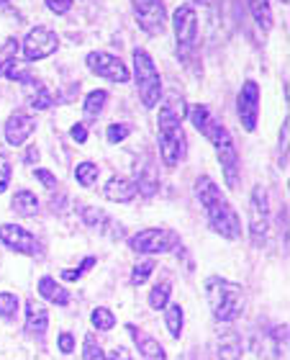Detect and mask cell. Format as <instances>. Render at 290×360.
Segmentation results:
<instances>
[{"label": "cell", "instance_id": "cell-12", "mask_svg": "<svg viewBox=\"0 0 290 360\" xmlns=\"http://www.w3.org/2000/svg\"><path fill=\"white\" fill-rule=\"evenodd\" d=\"M85 62H88V68L93 70L95 75L105 77V80H111V83H126L128 77H131V72H128V68L124 65V60L111 52H90L88 57H85Z\"/></svg>", "mask_w": 290, "mask_h": 360}, {"label": "cell", "instance_id": "cell-17", "mask_svg": "<svg viewBox=\"0 0 290 360\" xmlns=\"http://www.w3.org/2000/svg\"><path fill=\"white\" fill-rule=\"evenodd\" d=\"M46 327H49V311H46V307L39 304V301H29L26 304V332H29V338L41 342L46 335Z\"/></svg>", "mask_w": 290, "mask_h": 360}, {"label": "cell", "instance_id": "cell-45", "mask_svg": "<svg viewBox=\"0 0 290 360\" xmlns=\"http://www.w3.org/2000/svg\"><path fill=\"white\" fill-rule=\"evenodd\" d=\"M0 3H6V0H0Z\"/></svg>", "mask_w": 290, "mask_h": 360}, {"label": "cell", "instance_id": "cell-15", "mask_svg": "<svg viewBox=\"0 0 290 360\" xmlns=\"http://www.w3.org/2000/svg\"><path fill=\"white\" fill-rule=\"evenodd\" d=\"M82 221L88 229L98 232L100 237H108V240H121L124 237V229L119 226V221H113L103 209H98V206H85L82 209Z\"/></svg>", "mask_w": 290, "mask_h": 360}, {"label": "cell", "instance_id": "cell-30", "mask_svg": "<svg viewBox=\"0 0 290 360\" xmlns=\"http://www.w3.org/2000/svg\"><path fill=\"white\" fill-rule=\"evenodd\" d=\"M15 314H18V296H15V293L3 291L0 293V316L11 322Z\"/></svg>", "mask_w": 290, "mask_h": 360}, {"label": "cell", "instance_id": "cell-31", "mask_svg": "<svg viewBox=\"0 0 290 360\" xmlns=\"http://www.w3.org/2000/svg\"><path fill=\"white\" fill-rule=\"evenodd\" d=\"M15 54H18V41H15V39H8L6 44H3V49H0V75H3L13 62H18Z\"/></svg>", "mask_w": 290, "mask_h": 360}, {"label": "cell", "instance_id": "cell-44", "mask_svg": "<svg viewBox=\"0 0 290 360\" xmlns=\"http://www.w3.org/2000/svg\"><path fill=\"white\" fill-rule=\"evenodd\" d=\"M280 3H285V6H288V3H290V0H280Z\"/></svg>", "mask_w": 290, "mask_h": 360}, {"label": "cell", "instance_id": "cell-7", "mask_svg": "<svg viewBox=\"0 0 290 360\" xmlns=\"http://www.w3.org/2000/svg\"><path fill=\"white\" fill-rule=\"evenodd\" d=\"M180 234L172 232V229H142L128 237V248L139 252V255H164V252H172V250L180 248Z\"/></svg>", "mask_w": 290, "mask_h": 360}, {"label": "cell", "instance_id": "cell-14", "mask_svg": "<svg viewBox=\"0 0 290 360\" xmlns=\"http://www.w3.org/2000/svg\"><path fill=\"white\" fill-rule=\"evenodd\" d=\"M34 131H37V119L26 111H13L6 121V142L11 147H23Z\"/></svg>", "mask_w": 290, "mask_h": 360}, {"label": "cell", "instance_id": "cell-37", "mask_svg": "<svg viewBox=\"0 0 290 360\" xmlns=\"http://www.w3.org/2000/svg\"><path fill=\"white\" fill-rule=\"evenodd\" d=\"M46 8L57 15H65L70 13V8H72V0H46Z\"/></svg>", "mask_w": 290, "mask_h": 360}, {"label": "cell", "instance_id": "cell-39", "mask_svg": "<svg viewBox=\"0 0 290 360\" xmlns=\"http://www.w3.org/2000/svg\"><path fill=\"white\" fill-rule=\"evenodd\" d=\"M57 345H60V353L70 355L74 350V338L70 335V332H62L60 340H57Z\"/></svg>", "mask_w": 290, "mask_h": 360}, {"label": "cell", "instance_id": "cell-25", "mask_svg": "<svg viewBox=\"0 0 290 360\" xmlns=\"http://www.w3.org/2000/svg\"><path fill=\"white\" fill-rule=\"evenodd\" d=\"M13 211L15 214H21V217H34L39 211V198L31 191H18V193L13 195Z\"/></svg>", "mask_w": 290, "mask_h": 360}, {"label": "cell", "instance_id": "cell-2", "mask_svg": "<svg viewBox=\"0 0 290 360\" xmlns=\"http://www.w3.org/2000/svg\"><path fill=\"white\" fill-rule=\"evenodd\" d=\"M195 198L201 201L203 211H206V219H209L211 229L216 234H221L223 240H239L242 237V221H239V214L234 211V206L229 203V198L221 193V188L209 178L195 180Z\"/></svg>", "mask_w": 290, "mask_h": 360}, {"label": "cell", "instance_id": "cell-18", "mask_svg": "<svg viewBox=\"0 0 290 360\" xmlns=\"http://www.w3.org/2000/svg\"><path fill=\"white\" fill-rule=\"evenodd\" d=\"M136 183L128 178H121V175H113L108 183H105L103 188V195L108 198V201H116V203H128L136 198Z\"/></svg>", "mask_w": 290, "mask_h": 360}, {"label": "cell", "instance_id": "cell-22", "mask_svg": "<svg viewBox=\"0 0 290 360\" xmlns=\"http://www.w3.org/2000/svg\"><path fill=\"white\" fill-rule=\"evenodd\" d=\"M218 358L221 360H242V338L237 332H226L218 340Z\"/></svg>", "mask_w": 290, "mask_h": 360}, {"label": "cell", "instance_id": "cell-27", "mask_svg": "<svg viewBox=\"0 0 290 360\" xmlns=\"http://www.w3.org/2000/svg\"><path fill=\"white\" fill-rule=\"evenodd\" d=\"M170 293H172V285L167 283V281H162V283H157L154 288L149 291V307L154 309V311L164 309L167 304H170Z\"/></svg>", "mask_w": 290, "mask_h": 360}, {"label": "cell", "instance_id": "cell-33", "mask_svg": "<svg viewBox=\"0 0 290 360\" xmlns=\"http://www.w3.org/2000/svg\"><path fill=\"white\" fill-rule=\"evenodd\" d=\"M152 273H154V260H142V263H136L134 270H131V283L134 285L147 283Z\"/></svg>", "mask_w": 290, "mask_h": 360}, {"label": "cell", "instance_id": "cell-1", "mask_svg": "<svg viewBox=\"0 0 290 360\" xmlns=\"http://www.w3.org/2000/svg\"><path fill=\"white\" fill-rule=\"evenodd\" d=\"M187 113V105L183 96L170 93L159 105V119H157V129H159V158L167 170L178 167L187 155V136L183 131V119Z\"/></svg>", "mask_w": 290, "mask_h": 360}, {"label": "cell", "instance_id": "cell-8", "mask_svg": "<svg viewBox=\"0 0 290 360\" xmlns=\"http://www.w3.org/2000/svg\"><path fill=\"white\" fill-rule=\"evenodd\" d=\"M249 234L257 248L268 242L270 234V201L268 191L262 186H254L252 198H249Z\"/></svg>", "mask_w": 290, "mask_h": 360}, {"label": "cell", "instance_id": "cell-26", "mask_svg": "<svg viewBox=\"0 0 290 360\" xmlns=\"http://www.w3.org/2000/svg\"><path fill=\"white\" fill-rule=\"evenodd\" d=\"M167 311H164V324H167V330L175 340L183 335V322H185V314H183V307L180 304H167Z\"/></svg>", "mask_w": 290, "mask_h": 360}, {"label": "cell", "instance_id": "cell-28", "mask_svg": "<svg viewBox=\"0 0 290 360\" xmlns=\"http://www.w3.org/2000/svg\"><path fill=\"white\" fill-rule=\"evenodd\" d=\"M98 173H100V170H98L95 162L85 160V162H80V165L74 167V180H77L82 188H90L98 180Z\"/></svg>", "mask_w": 290, "mask_h": 360}, {"label": "cell", "instance_id": "cell-11", "mask_svg": "<svg viewBox=\"0 0 290 360\" xmlns=\"http://www.w3.org/2000/svg\"><path fill=\"white\" fill-rule=\"evenodd\" d=\"M237 113L239 124L244 131H254L257 129V119H260V85L254 80H246L242 85L237 96Z\"/></svg>", "mask_w": 290, "mask_h": 360}, {"label": "cell", "instance_id": "cell-21", "mask_svg": "<svg viewBox=\"0 0 290 360\" xmlns=\"http://www.w3.org/2000/svg\"><path fill=\"white\" fill-rule=\"evenodd\" d=\"M105 103H108V93H105V90H93V93H88L85 105H82V116H85V121H95L98 116L103 113Z\"/></svg>", "mask_w": 290, "mask_h": 360}, {"label": "cell", "instance_id": "cell-36", "mask_svg": "<svg viewBox=\"0 0 290 360\" xmlns=\"http://www.w3.org/2000/svg\"><path fill=\"white\" fill-rule=\"evenodd\" d=\"M128 134H131V127H128V124H111V127L105 129V136H108V142L111 144L124 142Z\"/></svg>", "mask_w": 290, "mask_h": 360}, {"label": "cell", "instance_id": "cell-16", "mask_svg": "<svg viewBox=\"0 0 290 360\" xmlns=\"http://www.w3.org/2000/svg\"><path fill=\"white\" fill-rule=\"evenodd\" d=\"M21 85H23V98L29 101V105L34 108V111H46V108H52L54 105L52 93L46 90V85L41 83L39 77L29 75Z\"/></svg>", "mask_w": 290, "mask_h": 360}, {"label": "cell", "instance_id": "cell-19", "mask_svg": "<svg viewBox=\"0 0 290 360\" xmlns=\"http://www.w3.org/2000/svg\"><path fill=\"white\" fill-rule=\"evenodd\" d=\"M128 335L134 338L136 347H139V353H142L144 360H167V353H164V347L157 342L154 338H149L147 332L136 330L134 324H128Z\"/></svg>", "mask_w": 290, "mask_h": 360}, {"label": "cell", "instance_id": "cell-3", "mask_svg": "<svg viewBox=\"0 0 290 360\" xmlns=\"http://www.w3.org/2000/svg\"><path fill=\"white\" fill-rule=\"evenodd\" d=\"M206 299H209L211 314L221 324L237 322L242 311H244V291L242 285L221 276H211L206 281Z\"/></svg>", "mask_w": 290, "mask_h": 360}, {"label": "cell", "instance_id": "cell-41", "mask_svg": "<svg viewBox=\"0 0 290 360\" xmlns=\"http://www.w3.org/2000/svg\"><path fill=\"white\" fill-rule=\"evenodd\" d=\"M105 360H131V355H128L126 347H116V350H111V353L105 355Z\"/></svg>", "mask_w": 290, "mask_h": 360}, {"label": "cell", "instance_id": "cell-29", "mask_svg": "<svg viewBox=\"0 0 290 360\" xmlns=\"http://www.w3.org/2000/svg\"><path fill=\"white\" fill-rule=\"evenodd\" d=\"M90 322H93V327H95V330L108 332V330H113V324H116V316H113L111 309L98 307V309H93V314H90Z\"/></svg>", "mask_w": 290, "mask_h": 360}, {"label": "cell", "instance_id": "cell-40", "mask_svg": "<svg viewBox=\"0 0 290 360\" xmlns=\"http://www.w3.org/2000/svg\"><path fill=\"white\" fill-rule=\"evenodd\" d=\"M70 136H72L77 144H85L88 142V127H85V124H74V127L70 129Z\"/></svg>", "mask_w": 290, "mask_h": 360}, {"label": "cell", "instance_id": "cell-13", "mask_svg": "<svg viewBox=\"0 0 290 360\" xmlns=\"http://www.w3.org/2000/svg\"><path fill=\"white\" fill-rule=\"evenodd\" d=\"M0 242H3L8 250L18 252V255L34 257L39 252L37 237L31 232H26V229L18 224H0Z\"/></svg>", "mask_w": 290, "mask_h": 360}, {"label": "cell", "instance_id": "cell-23", "mask_svg": "<svg viewBox=\"0 0 290 360\" xmlns=\"http://www.w3.org/2000/svg\"><path fill=\"white\" fill-rule=\"evenodd\" d=\"M246 6L252 11L254 23H257L262 31L272 29V8H270V0H246Z\"/></svg>", "mask_w": 290, "mask_h": 360}, {"label": "cell", "instance_id": "cell-34", "mask_svg": "<svg viewBox=\"0 0 290 360\" xmlns=\"http://www.w3.org/2000/svg\"><path fill=\"white\" fill-rule=\"evenodd\" d=\"M11 173H13L11 158H8V152L0 150V193H6V191H8V183H11Z\"/></svg>", "mask_w": 290, "mask_h": 360}, {"label": "cell", "instance_id": "cell-42", "mask_svg": "<svg viewBox=\"0 0 290 360\" xmlns=\"http://www.w3.org/2000/svg\"><path fill=\"white\" fill-rule=\"evenodd\" d=\"M37 160H39V150H37V147H29V150H26V158H23V162H26V165H34Z\"/></svg>", "mask_w": 290, "mask_h": 360}, {"label": "cell", "instance_id": "cell-24", "mask_svg": "<svg viewBox=\"0 0 290 360\" xmlns=\"http://www.w3.org/2000/svg\"><path fill=\"white\" fill-rule=\"evenodd\" d=\"M157 188H159V180H157V173L152 165H144L136 175V191L144 195V198H152L157 193Z\"/></svg>", "mask_w": 290, "mask_h": 360}, {"label": "cell", "instance_id": "cell-9", "mask_svg": "<svg viewBox=\"0 0 290 360\" xmlns=\"http://www.w3.org/2000/svg\"><path fill=\"white\" fill-rule=\"evenodd\" d=\"M60 49V37L46 26H34L23 39V60L26 62H39L52 57Z\"/></svg>", "mask_w": 290, "mask_h": 360}, {"label": "cell", "instance_id": "cell-10", "mask_svg": "<svg viewBox=\"0 0 290 360\" xmlns=\"http://www.w3.org/2000/svg\"><path fill=\"white\" fill-rule=\"evenodd\" d=\"M131 6H134L136 23L149 37H162L167 26V11L162 0H131Z\"/></svg>", "mask_w": 290, "mask_h": 360}, {"label": "cell", "instance_id": "cell-6", "mask_svg": "<svg viewBox=\"0 0 290 360\" xmlns=\"http://www.w3.org/2000/svg\"><path fill=\"white\" fill-rule=\"evenodd\" d=\"M172 29H175L178 57H183V62H187L195 54V46H198V15H195V8L190 3H183V6L175 8Z\"/></svg>", "mask_w": 290, "mask_h": 360}, {"label": "cell", "instance_id": "cell-43", "mask_svg": "<svg viewBox=\"0 0 290 360\" xmlns=\"http://www.w3.org/2000/svg\"><path fill=\"white\" fill-rule=\"evenodd\" d=\"M193 3H201V6H209L211 0H193Z\"/></svg>", "mask_w": 290, "mask_h": 360}, {"label": "cell", "instance_id": "cell-38", "mask_svg": "<svg viewBox=\"0 0 290 360\" xmlns=\"http://www.w3.org/2000/svg\"><path fill=\"white\" fill-rule=\"evenodd\" d=\"M34 175H37L39 183H41L44 188H49V191H54V188H57V178H54V175L49 173V170H44V167H39V170Z\"/></svg>", "mask_w": 290, "mask_h": 360}, {"label": "cell", "instance_id": "cell-20", "mask_svg": "<svg viewBox=\"0 0 290 360\" xmlns=\"http://www.w3.org/2000/svg\"><path fill=\"white\" fill-rule=\"evenodd\" d=\"M39 296L41 299H46L49 304H57V307H67V301H70V293L65 285H60L54 278L44 276V278H39Z\"/></svg>", "mask_w": 290, "mask_h": 360}, {"label": "cell", "instance_id": "cell-4", "mask_svg": "<svg viewBox=\"0 0 290 360\" xmlns=\"http://www.w3.org/2000/svg\"><path fill=\"white\" fill-rule=\"evenodd\" d=\"M206 139L216 147L218 165H221L223 180H226V186L234 191V188L239 186V152H237V147H234V139H231L229 129L216 121V124L209 129Z\"/></svg>", "mask_w": 290, "mask_h": 360}, {"label": "cell", "instance_id": "cell-32", "mask_svg": "<svg viewBox=\"0 0 290 360\" xmlns=\"http://www.w3.org/2000/svg\"><path fill=\"white\" fill-rule=\"evenodd\" d=\"M82 360H105V353L95 335H85V345H82Z\"/></svg>", "mask_w": 290, "mask_h": 360}, {"label": "cell", "instance_id": "cell-35", "mask_svg": "<svg viewBox=\"0 0 290 360\" xmlns=\"http://www.w3.org/2000/svg\"><path fill=\"white\" fill-rule=\"evenodd\" d=\"M95 265V257H85L82 260L80 268H67V270H62V281H80L85 273H88L90 268Z\"/></svg>", "mask_w": 290, "mask_h": 360}, {"label": "cell", "instance_id": "cell-5", "mask_svg": "<svg viewBox=\"0 0 290 360\" xmlns=\"http://www.w3.org/2000/svg\"><path fill=\"white\" fill-rule=\"evenodd\" d=\"M134 80L144 108H154L162 98V80L157 72L154 62L144 49H134Z\"/></svg>", "mask_w": 290, "mask_h": 360}]
</instances>
